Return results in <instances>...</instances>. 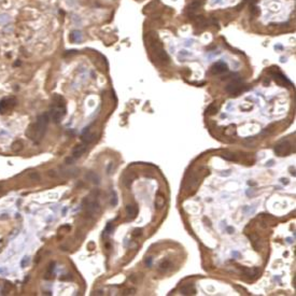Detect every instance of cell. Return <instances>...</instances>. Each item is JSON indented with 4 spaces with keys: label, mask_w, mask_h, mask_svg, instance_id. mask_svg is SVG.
<instances>
[{
    "label": "cell",
    "mask_w": 296,
    "mask_h": 296,
    "mask_svg": "<svg viewBox=\"0 0 296 296\" xmlns=\"http://www.w3.org/2000/svg\"><path fill=\"white\" fill-rule=\"evenodd\" d=\"M66 114V101L60 95H55L52 100L51 111H50V119L54 123H58Z\"/></svg>",
    "instance_id": "cell-2"
},
{
    "label": "cell",
    "mask_w": 296,
    "mask_h": 296,
    "mask_svg": "<svg viewBox=\"0 0 296 296\" xmlns=\"http://www.w3.org/2000/svg\"><path fill=\"white\" fill-rule=\"evenodd\" d=\"M95 294H96V295H102V292H96Z\"/></svg>",
    "instance_id": "cell-30"
},
{
    "label": "cell",
    "mask_w": 296,
    "mask_h": 296,
    "mask_svg": "<svg viewBox=\"0 0 296 296\" xmlns=\"http://www.w3.org/2000/svg\"><path fill=\"white\" fill-rule=\"evenodd\" d=\"M226 92L230 95H234V96H237L238 94H240L241 92L246 91L247 89V85H245L242 82H241L240 79H234L232 82H229L225 87Z\"/></svg>",
    "instance_id": "cell-3"
},
{
    "label": "cell",
    "mask_w": 296,
    "mask_h": 296,
    "mask_svg": "<svg viewBox=\"0 0 296 296\" xmlns=\"http://www.w3.org/2000/svg\"><path fill=\"white\" fill-rule=\"evenodd\" d=\"M23 146H24V143L22 140H17V141H15L14 143L12 144V150L15 151V152H19V151L23 150Z\"/></svg>",
    "instance_id": "cell-17"
},
{
    "label": "cell",
    "mask_w": 296,
    "mask_h": 296,
    "mask_svg": "<svg viewBox=\"0 0 296 296\" xmlns=\"http://www.w3.org/2000/svg\"><path fill=\"white\" fill-rule=\"evenodd\" d=\"M272 160H270V162H268V166H272Z\"/></svg>",
    "instance_id": "cell-29"
},
{
    "label": "cell",
    "mask_w": 296,
    "mask_h": 296,
    "mask_svg": "<svg viewBox=\"0 0 296 296\" xmlns=\"http://www.w3.org/2000/svg\"><path fill=\"white\" fill-rule=\"evenodd\" d=\"M269 72H270V73H272V76H273V79H275L276 83H277V84H279L280 86L292 85L290 81H289L288 79H286L285 76H284L283 74L279 71V68H278V67H272L270 70H269Z\"/></svg>",
    "instance_id": "cell-4"
},
{
    "label": "cell",
    "mask_w": 296,
    "mask_h": 296,
    "mask_svg": "<svg viewBox=\"0 0 296 296\" xmlns=\"http://www.w3.org/2000/svg\"><path fill=\"white\" fill-rule=\"evenodd\" d=\"M136 293V290L135 289H129V290H126L124 292V295H134Z\"/></svg>",
    "instance_id": "cell-22"
},
{
    "label": "cell",
    "mask_w": 296,
    "mask_h": 296,
    "mask_svg": "<svg viewBox=\"0 0 296 296\" xmlns=\"http://www.w3.org/2000/svg\"><path fill=\"white\" fill-rule=\"evenodd\" d=\"M151 263H152V259H148V261H146V264H148V266H151Z\"/></svg>",
    "instance_id": "cell-27"
},
{
    "label": "cell",
    "mask_w": 296,
    "mask_h": 296,
    "mask_svg": "<svg viewBox=\"0 0 296 296\" xmlns=\"http://www.w3.org/2000/svg\"><path fill=\"white\" fill-rule=\"evenodd\" d=\"M181 293L183 295H194L196 293V290L193 284H186L181 288Z\"/></svg>",
    "instance_id": "cell-9"
},
{
    "label": "cell",
    "mask_w": 296,
    "mask_h": 296,
    "mask_svg": "<svg viewBox=\"0 0 296 296\" xmlns=\"http://www.w3.org/2000/svg\"><path fill=\"white\" fill-rule=\"evenodd\" d=\"M126 213H127V215L129 219H134L138 213V209L135 207V206L129 205L126 207Z\"/></svg>",
    "instance_id": "cell-12"
},
{
    "label": "cell",
    "mask_w": 296,
    "mask_h": 296,
    "mask_svg": "<svg viewBox=\"0 0 296 296\" xmlns=\"http://www.w3.org/2000/svg\"><path fill=\"white\" fill-rule=\"evenodd\" d=\"M76 157H74V156H72V157H68V159H66V163H67V164H68V165H72L74 162H76Z\"/></svg>",
    "instance_id": "cell-24"
},
{
    "label": "cell",
    "mask_w": 296,
    "mask_h": 296,
    "mask_svg": "<svg viewBox=\"0 0 296 296\" xmlns=\"http://www.w3.org/2000/svg\"><path fill=\"white\" fill-rule=\"evenodd\" d=\"M142 234V229H140V228H137V229H135L134 230V236L135 237H137V236H140V235Z\"/></svg>",
    "instance_id": "cell-26"
},
{
    "label": "cell",
    "mask_w": 296,
    "mask_h": 296,
    "mask_svg": "<svg viewBox=\"0 0 296 296\" xmlns=\"http://www.w3.org/2000/svg\"><path fill=\"white\" fill-rule=\"evenodd\" d=\"M111 204L112 206H116L117 204V196L116 194H115V192H113V200H111Z\"/></svg>",
    "instance_id": "cell-25"
},
{
    "label": "cell",
    "mask_w": 296,
    "mask_h": 296,
    "mask_svg": "<svg viewBox=\"0 0 296 296\" xmlns=\"http://www.w3.org/2000/svg\"><path fill=\"white\" fill-rule=\"evenodd\" d=\"M86 146H87V143H82V144H79V146H76V148L73 149V151H72V154H73V156L76 157V159L82 156V155L84 154L85 151H86Z\"/></svg>",
    "instance_id": "cell-8"
},
{
    "label": "cell",
    "mask_w": 296,
    "mask_h": 296,
    "mask_svg": "<svg viewBox=\"0 0 296 296\" xmlns=\"http://www.w3.org/2000/svg\"><path fill=\"white\" fill-rule=\"evenodd\" d=\"M227 71H228L227 65L225 64V63H222V62L215 63V64L211 67V72L213 74H221V73H224V72H227Z\"/></svg>",
    "instance_id": "cell-7"
},
{
    "label": "cell",
    "mask_w": 296,
    "mask_h": 296,
    "mask_svg": "<svg viewBox=\"0 0 296 296\" xmlns=\"http://www.w3.org/2000/svg\"><path fill=\"white\" fill-rule=\"evenodd\" d=\"M292 150V146L289 141H282L275 146V153L278 156H285L290 154Z\"/></svg>",
    "instance_id": "cell-6"
},
{
    "label": "cell",
    "mask_w": 296,
    "mask_h": 296,
    "mask_svg": "<svg viewBox=\"0 0 296 296\" xmlns=\"http://www.w3.org/2000/svg\"><path fill=\"white\" fill-rule=\"evenodd\" d=\"M281 181L283 182V183H285V184H288V183H289V182H288V181H289L288 179H281Z\"/></svg>",
    "instance_id": "cell-28"
},
{
    "label": "cell",
    "mask_w": 296,
    "mask_h": 296,
    "mask_svg": "<svg viewBox=\"0 0 296 296\" xmlns=\"http://www.w3.org/2000/svg\"><path fill=\"white\" fill-rule=\"evenodd\" d=\"M221 156L223 157L224 159H226V160H237V156L236 155L234 154V153H230V152H226V153H223Z\"/></svg>",
    "instance_id": "cell-18"
},
{
    "label": "cell",
    "mask_w": 296,
    "mask_h": 296,
    "mask_svg": "<svg viewBox=\"0 0 296 296\" xmlns=\"http://www.w3.org/2000/svg\"><path fill=\"white\" fill-rule=\"evenodd\" d=\"M242 272L246 276H248V277H256L257 273H259V269H257V268H252V269L242 268Z\"/></svg>",
    "instance_id": "cell-15"
},
{
    "label": "cell",
    "mask_w": 296,
    "mask_h": 296,
    "mask_svg": "<svg viewBox=\"0 0 296 296\" xmlns=\"http://www.w3.org/2000/svg\"><path fill=\"white\" fill-rule=\"evenodd\" d=\"M30 178L33 180H35V181H38V180H39V175H38V172H31Z\"/></svg>",
    "instance_id": "cell-23"
},
{
    "label": "cell",
    "mask_w": 296,
    "mask_h": 296,
    "mask_svg": "<svg viewBox=\"0 0 296 296\" xmlns=\"http://www.w3.org/2000/svg\"><path fill=\"white\" fill-rule=\"evenodd\" d=\"M235 134H236V127H235V125L228 126L226 129H225V135H227V136H233V135Z\"/></svg>",
    "instance_id": "cell-19"
},
{
    "label": "cell",
    "mask_w": 296,
    "mask_h": 296,
    "mask_svg": "<svg viewBox=\"0 0 296 296\" xmlns=\"http://www.w3.org/2000/svg\"><path fill=\"white\" fill-rule=\"evenodd\" d=\"M16 105V100L13 97L3 98L0 101V114H6L7 112L11 111Z\"/></svg>",
    "instance_id": "cell-5"
},
{
    "label": "cell",
    "mask_w": 296,
    "mask_h": 296,
    "mask_svg": "<svg viewBox=\"0 0 296 296\" xmlns=\"http://www.w3.org/2000/svg\"><path fill=\"white\" fill-rule=\"evenodd\" d=\"M50 115L49 113H43L39 115L36 121V123H33L29 125V127L26 129V136L35 141L36 143H39L44 137L46 132V128L50 123Z\"/></svg>",
    "instance_id": "cell-1"
},
{
    "label": "cell",
    "mask_w": 296,
    "mask_h": 296,
    "mask_svg": "<svg viewBox=\"0 0 296 296\" xmlns=\"http://www.w3.org/2000/svg\"><path fill=\"white\" fill-rule=\"evenodd\" d=\"M170 266H171L170 262H169V261H164L159 265V267H160V269H163V270H167L169 267H170Z\"/></svg>",
    "instance_id": "cell-20"
},
{
    "label": "cell",
    "mask_w": 296,
    "mask_h": 296,
    "mask_svg": "<svg viewBox=\"0 0 296 296\" xmlns=\"http://www.w3.org/2000/svg\"><path fill=\"white\" fill-rule=\"evenodd\" d=\"M86 179L89 180V181H91L93 183H95V184H99V181H100V178L98 177V175H96L95 172H93V171H89V173H87L86 176Z\"/></svg>",
    "instance_id": "cell-13"
},
{
    "label": "cell",
    "mask_w": 296,
    "mask_h": 296,
    "mask_svg": "<svg viewBox=\"0 0 296 296\" xmlns=\"http://www.w3.org/2000/svg\"><path fill=\"white\" fill-rule=\"evenodd\" d=\"M194 21H195V24L197 27H200V28H204V27L208 26L209 25V21H208L206 17L204 16H195V19H194Z\"/></svg>",
    "instance_id": "cell-10"
},
{
    "label": "cell",
    "mask_w": 296,
    "mask_h": 296,
    "mask_svg": "<svg viewBox=\"0 0 296 296\" xmlns=\"http://www.w3.org/2000/svg\"><path fill=\"white\" fill-rule=\"evenodd\" d=\"M251 13H252L253 15H257V14H259V10L257 9V7L253 6L252 9H251Z\"/></svg>",
    "instance_id": "cell-21"
},
{
    "label": "cell",
    "mask_w": 296,
    "mask_h": 296,
    "mask_svg": "<svg viewBox=\"0 0 296 296\" xmlns=\"http://www.w3.org/2000/svg\"><path fill=\"white\" fill-rule=\"evenodd\" d=\"M165 202H166L165 196L162 193H159L156 195V198H155V206H156V208L157 209H162L165 206Z\"/></svg>",
    "instance_id": "cell-11"
},
{
    "label": "cell",
    "mask_w": 296,
    "mask_h": 296,
    "mask_svg": "<svg viewBox=\"0 0 296 296\" xmlns=\"http://www.w3.org/2000/svg\"><path fill=\"white\" fill-rule=\"evenodd\" d=\"M218 110H219V107H218V103L216 102H212L211 105L208 107V109H207V114H209V115H214L218 112Z\"/></svg>",
    "instance_id": "cell-16"
},
{
    "label": "cell",
    "mask_w": 296,
    "mask_h": 296,
    "mask_svg": "<svg viewBox=\"0 0 296 296\" xmlns=\"http://www.w3.org/2000/svg\"><path fill=\"white\" fill-rule=\"evenodd\" d=\"M69 39L70 41L72 42V43H76V42H79L81 41V39H82V36H81V33L80 31H72L71 35L69 36Z\"/></svg>",
    "instance_id": "cell-14"
}]
</instances>
